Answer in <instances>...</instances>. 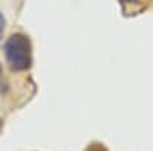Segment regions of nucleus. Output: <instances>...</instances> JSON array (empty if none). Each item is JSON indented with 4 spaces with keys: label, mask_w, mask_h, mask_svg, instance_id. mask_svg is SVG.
<instances>
[{
    "label": "nucleus",
    "mask_w": 153,
    "mask_h": 151,
    "mask_svg": "<svg viewBox=\"0 0 153 151\" xmlns=\"http://www.w3.org/2000/svg\"><path fill=\"white\" fill-rule=\"evenodd\" d=\"M5 17H3V14L0 12V41H2V37H3V31H5Z\"/></svg>",
    "instance_id": "7ed1b4c3"
},
{
    "label": "nucleus",
    "mask_w": 153,
    "mask_h": 151,
    "mask_svg": "<svg viewBox=\"0 0 153 151\" xmlns=\"http://www.w3.org/2000/svg\"><path fill=\"white\" fill-rule=\"evenodd\" d=\"M126 2H127V3H136L138 0H126Z\"/></svg>",
    "instance_id": "20e7f679"
},
{
    "label": "nucleus",
    "mask_w": 153,
    "mask_h": 151,
    "mask_svg": "<svg viewBox=\"0 0 153 151\" xmlns=\"http://www.w3.org/2000/svg\"><path fill=\"white\" fill-rule=\"evenodd\" d=\"M5 57L12 70H28L32 64L31 41L23 34H12L5 43Z\"/></svg>",
    "instance_id": "f257e3e1"
},
{
    "label": "nucleus",
    "mask_w": 153,
    "mask_h": 151,
    "mask_svg": "<svg viewBox=\"0 0 153 151\" xmlns=\"http://www.w3.org/2000/svg\"><path fill=\"white\" fill-rule=\"evenodd\" d=\"M0 127H2V121H0Z\"/></svg>",
    "instance_id": "39448f33"
},
{
    "label": "nucleus",
    "mask_w": 153,
    "mask_h": 151,
    "mask_svg": "<svg viewBox=\"0 0 153 151\" xmlns=\"http://www.w3.org/2000/svg\"><path fill=\"white\" fill-rule=\"evenodd\" d=\"M6 90H8V84L3 78V70H2V64H0V95L5 93Z\"/></svg>",
    "instance_id": "f03ea898"
}]
</instances>
